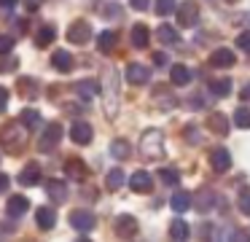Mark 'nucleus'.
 Here are the masks:
<instances>
[{
	"label": "nucleus",
	"instance_id": "obj_1",
	"mask_svg": "<svg viewBox=\"0 0 250 242\" xmlns=\"http://www.w3.org/2000/svg\"><path fill=\"white\" fill-rule=\"evenodd\" d=\"M119 70L113 67V65H108L105 67V84H103V97H105V116L108 118H116V113H119Z\"/></svg>",
	"mask_w": 250,
	"mask_h": 242
},
{
	"label": "nucleus",
	"instance_id": "obj_2",
	"mask_svg": "<svg viewBox=\"0 0 250 242\" xmlns=\"http://www.w3.org/2000/svg\"><path fill=\"white\" fill-rule=\"evenodd\" d=\"M140 156L146 161H159V159L167 156L162 129H146V132H143V137H140Z\"/></svg>",
	"mask_w": 250,
	"mask_h": 242
},
{
	"label": "nucleus",
	"instance_id": "obj_3",
	"mask_svg": "<svg viewBox=\"0 0 250 242\" xmlns=\"http://www.w3.org/2000/svg\"><path fill=\"white\" fill-rule=\"evenodd\" d=\"M24 137H27V129H24L19 121L6 124V127L0 129V143L6 145L8 154H19V151L24 148Z\"/></svg>",
	"mask_w": 250,
	"mask_h": 242
},
{
	"label": "nucleus",
	"instance_id": "obj_4",
	"mask_svg": "<svg viewBox=\"0 0 250 242\" xmlns=\"http://www.w3.org/2000/svg\"><path fill=\"white\" fill-rule=\"evenodd\" d=\"M62 124H57V121H51V124H46L43 127V134H41V140H38V151L41 154H49V151H54L57 145H60V140H62Z\"/></svg>",
	"mask_w": 250,
	"mask_h": 242
},
{
	"label": "nucleus",
	"instance_id": "obj_5",
	"mask_svg": "<svg viewBox=\"0 0 250 242\" xmlns=\"http://www.w3.org/2000/svg\"><path fill=\"white\" fill-rule=\"evenodd\" d=\"M67 41H70L73 46H83L86 41H92V24H89L86 19L73 22V24L67 27Z\"/></svg>",
	"mask_w": 250,
	"mask_h": 242
},
{
	"label": "nucleus",
	"instance_id": "obj_6",
	"mask_svg": "<svg viewBox=\"0 0 250 242\" xmlns=\"http://www.w3.org/2000/svg\"><path fill=\"white\" fill-rule=\"evenodd\" d=\"M178 24L180 27H196L199 24V3L186 0L178 5Z\"/></svg>",
	"mask_w": 250,
	"mask_h": 242
},
{
	"label": "nucleus",
	"instance_id": "obj_7",
	"mask_svg": "<svg viewBox=\"0 0 250 242\" xmlns=\"http://www.w3.org/2000/svg\"><path fill=\"white\" fill-rule=\"evenodd\" d=\"M151 100L156 102L162 110H172V108L178 105V97L172 94V86H167V84H159L156 89L151 91Z\"/></svg>",
	"mask_w": 250,
	"mask_h": 242
},
{
	"label": "nucleus",
	"instance_id": "obj_8",
	"mask_svg": "<svg viewBox=\"0 0 250 242\" xmlns=\"http://www.w3.org/2000/svg\"><path fill=\"white\" fill-rule=\"evenodd\" d=\"M70 226L76 231H92L97 226V218H94L92 210H73L70 213Z\"/></svg>",
	"mask_w": 250,
	"mask_h": 242
},
{
	"label": "nucleus",
	"instance_id": "obj_9",
	"mask_svg": "<svg viewBox=\"0 0 250 242\" xmlns=\"http://www.w3.org/2000/svg\"><path fill=\"white\" fill-rule=\"evenodd\" d=\"M27 210H30V199H27V197H22V194H14V197H8L6 213H8V218H11V220L24 218V215H27Z\"/></svg>",
	"mask_w": 250,
	"mask_h": 242
},
{
	"label": "nucleus",
	"instance_id": "obj_10",
	"mask_svg": "<svg viewBox=\"0 0 250 242\" xmlns=\"http://www.w3.org/2000/svg\"><path fill=\"white\" fill-rule=\"evenodd\" d=\"M70 140H73V143H78V145H89V143L94 140L92 124H89V121H73V127H70Z\"/></svg>",
	"mask_w": 250,
	"mask_h": 242
},
{
	"label": "nucleus",
	"instance_id": "obj_11",
	"mask_svg": "<svg viewBox=\"0 0 250 242\" xmlns=\"http://www.w3.org/2000/svg\"><path fill=\"white\" fill-rule=\"evenodd\" d=\"M124 78L129 81V84H135V86H143V84L151 81V67H146V65H140V62H132L129 67H126Z\"/></svg>",
	"mask_w": 250,
	"mask_h": 242
},
{
	"label": "nucleus",
	"instance_id": "obj_12",
	"mask_svg": "<svg viewBox=\"0 0 250 242\" xmlns=\"http://www.w3.org/2000/svg\"><path fill=\"white\" fill-rule=\"evenodd\" d=\"M210 65L212 67H221V70H229L237 65V54L231 51V48H215V51L210 54Z\"/></svg>",
	"mask_w": 250,
	"mask_h": 242
},
{
	"label": "nucleus",
	"instance_id": "obj_13",
	"mask_svg": "<svg viewBox=\"0 0 250 242\" xmlns=\"http://www.w3.org/2000/svg\"><path fill=\"white\" fill-rule=\"evenodd\" d=\"M210 167L215 172H229V167H231V154H229L223 145H218V148L210 151Z\"/></svg>",
	"mask_w": 250,
	"mask_h": 242
},
{
	"label": "nucleus",
	"instance_id": "obj_14",
	"mask_svg": "<svg viewBox=\"0 0 250 242\" xmlns=\"http://www.w3.org/2000/svg\"><path fill=\"white\" fill-rule=\"evenodd\" d=\"M215 202H218V197H215V191H210V188H202L199 194L191 197V204H194L199 213H210V210L215 207Z\"/></svg>",
	"mask_w": 250,
	"mask_h": 242
},
{
	"label": "nucleus",
	"instance_id": "obj_15",
	"mask_svg": "<svg viewBox=\"0 0 250 242\" xmlns=\"http://www.w3.org/2000/svg\"><path fill=\"white\" fill-rule=\"evenodd\" d=\"M207 129H210L212 134H218V137H226L229 134V118L223 116L221 110H215V113H210V116H207Z\"/></svg>",
	"mask_w": 250,
	"mask_h": 242
},
{
	"label": "nucleus",
	"instance_id": "obj_16",
	"mask_svg": "<svg viewBox=\"0 0 250 242\" xmlns=\"http://www.w3.org/2000/svg\"><path fill=\"white\" fill-rule=\"evenodd\" d=\"M73 54L65 51V48H57L54 54H51V67L57 70V73H70L73 70Z\"/></svg>",
	"mask_w": 250,
	"mask_h": 242
},
{
	"label": "nucleus",
	"instance_id": "obj_17",
	"mask_svg": "<svg viewBox=\"0 0 250 242\" xmlns=\"http://www.w3.org/2000/svg\"><path fill=\"white\" fill-rule=\"evenodd\" d=\"M135 234H137V220L132 215H119V220H116V237L119 240H129Z\"/></svg>",
	"mask_w": 250,
	"mask_h": 242
},
{
	"label": "nucleus",
	"instance_id": "obj_18",
	"mask_svg": "<svg viewBox=\"0 0 250 242\" xmlns=\"http://www.w3.org/2000/svg\"><path fill=\"white\" fill-rule=\"evenodd\" d=\"M129 188L132 191H137V194H148L153 188V180H151V175H148L146 170H137V172H132V177H129Z\"/></svg>",
	"mask_w": 250,
	"mask_h": 242
},
{
	"label": "nucleus",
	"instance_id": "obj_19",
	"mask_svg": "<svg viewBox=\"0 0 250 242\" xmlns=\"http://www.w3.org/2000/svg\"><path fill=\"white\" fill-rule=\"evenodd\" d=\"M46 194L54 204H65L67 199V183L65 180H46Z\"/></svg>",
	"mask_w": 250,
	"mask_h": 242
},
{
	"label": "nucleus",
	"instance_id": "obj_20",
	"mask_svg": "<svg viewBox=\"0 0 250 242\" xmlns=\"http://www.w3.org/2000/svg\"><path fill=\"white\" fill-rule=\"evenodd\" d=\"M35 223H38L43 231H51L57 226V210L49 207V204L41 207V210H35Z\"/></svg>",
	"mask_w": 250,
	"mask_h": 242
},
{
	"label": "nucleus",
	"instance_id": "obj_21",
	"mask_svg": "<svg viewBox=\"0 0 250 242\" xmlns=\"http://www.w3.org/2000/svg\"><path fill=\"white\" fill-rule=\"evenodd\" d=\"M19 183H22L24 188H33L41 183V167L35 164V161H30L27 167H24L22 172H19Z\"/></svg>",
	"mask_w": 250,
	"mask_h": 242
},
{
	"label": "nucleus",
	"instance_id": "obj_22",
	"mask_svg": "<svg viewBox=\"0 0 250 242\" xmlns=\"http://www.w3.org/2000/svg\"><path fill=\"white\" fill-rule=\"evenodd\" d=\"M17 89L22 97H27V100H35V97L41 94V84L35 78H30V75H24V78L17 81Z\"/></svg>",
	"mask_w": 250,
	"mask_h": 242
},
{
	"label": "nucleus",
	"instance_id": "obj_23",
	"mask_svg": "<svg viewBox=\"0 0 250 242\" xmlns=\"http://www.w3.org/2000/svg\"><path fill=\"white\" fill-rule=\"evenodd\" d=\"M17 121L22 124L24 129H38L41 124H43V118H41V113H38V110H33V108H24V110L19 113Z\"/></svg>",
	"mask_w": 250,
	"mask_h": 242
},
{
	"label": "nucleus",
	"instance_id": "obj_24",
	"mask_svg": "<svg viewBox=\"0 0 250 242\" xmlns=\"http://www.w3.org/2000/svg\"><path fill=\"white\" fill-rule=\"evenodd\" d=\"M188 237H191V226L186 223L183 218H175L172 223H169V240L183 242V240H188Z\"/></svg>",
	"mask_w": 250,
	"mask_h": 242
},
{
	"label": "nucleus",
	"instance_id": "obj_25",
	"mask_svg": "<svg viewBox=\"0 0 250 242\" xmlns=\"http://www.w3.org/2000/svg\"><path fill=\"white\" fill-rule=\"evenodd\" d=\"M151 43V30L146 24H135L132 27V46L135 48H148Z\"/></svg>",
	"mask_w": 250,
	"mask_h": 242
},
{
	"label": "nucleus",
	"instance_id": "obj_26",
	"mask_svg": "<svg viewBox=\"0 0 250 242\" xmlns=\"http://www.w3.org/2000/svg\"><path fill=\"white\" fill-rule=\"evenodd\" d=\"M169 81H172L175 86H188L191 84V70L186 67V65H172V67H169Z\"/></svg>",
	"mask_w": 250,
	"mask_h": 242
},
{
	"label": "nucleus",
	"instance_id": "obj_27",
	"mask_svg": "<svg viewBox=\"0 0 250 242\" xmlns=\"http://www.w3.org/2000/svg\"><path fill=\"white\" fill-rule=\"evenodd\" d=\"M65 172L73 177V180H83V177L89 175L86 164H83L81 159H67V161H65Z\"/></svg>",
	"mask_w": 250,
	"mask_h": 242
},
{
	"label": "nucleus",
	"instance_id": "obj_28",
	"mask_svg": "<svg viewBox=\"0 0 250 242\" xmlns=\"http://www.w3.org/2000/svg\"><path fill=\"white\" fill-rule=\"evenodd\" d=\"M156 38L164 43V46H175V43H180V35H178V30H175V27H169V24H159V30H156Z\"/></svg>",
	"mask_w": 250,
	"mask_h": 242
},
{
	"label": "nucleus",
	"instance_id": "obj_29",
	"mask_svg": "<svg viewBox=\"0 0 250 242\" xmlns=\"http://www.w3.org/2000/svg\"><path fill=\"white\" fill-rule=\"evenodd\" d=\"M116 32H110V30H105V32H100L97 35V51L100 54H110L116 48Z\"/></svg>",
	"mask_w": 250,
	"mask_h": 242
},
{
	"label": "nucleus",
	"instance_id": "obj_30",
	"mask_svg": "<svg viewBox=\"0 0 250 242\" xmlns=\"http://www.w3.org/2000/svg\"><path fill=\"white\" fill-rule=\"evenodd\" d=\"M97 91H100L97 81H89V78L76 81V94H78V97H83V100H92V97L97 94Z\"/></svg>",
	"mask_w": 250,
	"mask_h": 242
},
{
	"label": "nucleus",
	"instance_id": "obj_31",
	"mask_svg": "<svg viewBox=\"0 0 250 242\" xmlns=\"http://www.w3.org/2000/svg\"><path fill=\"white\" fill-rule=\"evenodd\" d=\"M169 207H172L175 213H186V210L191 207V194H186V191H175L172 197H169Z\"/></svg>",
	"mask_w": 250,
	"mask_h": 242
},
{
	"label": "nucleus",
	"instance_id": "obj_32",
	"mask_svg": "<svg viewBox=\"0 0 250 242\" xmlns=\"http://www.w3.org/2000/svg\"><path fill=\"white\" fill-rule=\"evenodd\" d=\"M124 170H121V167H113V170L108 172V175H105V186H108V191H119L121 186H124Z\"/></svg>",
	"mask_w": 250,
	"mask_h": 242
},
{
	"label": "nucleus",
	"instance_id": "obj_33",
	"mask_svg": "<svg viewBox=\"0 0 250 242\" xmlns=\"http://www.w3.org/2000/svg\"><path fill=\"white\" fill-rule=\"evenodd\" d=\"M54 38H57V30L51 24H46V27H41L38 35H35V46L46 48V46H51V43H54Z\"/></svg>",
	"mask_w": 250,
	"mask_h": 242
},
{
	"label": "nucleus",
	"instance_id": "obj_34",
	"mask_svg": "<svg viewBox=\"0 0 250 242\" xmlns=\"http://www.w3.org/2000/svg\"><path fill=\"white\" fill-rule=\"evenodd\" d=\"M129 154H132V148H129V143H126V140H113V143H110V156H113V159H119V161H124V159H129Z\"/></svg>",
	"mask_w": 250,
	"mask_h": 242
},
{
	"label": "nucleus",
	"instance_id": "obj_35",
	"mask_svg": "<svg viewBox=\"0 0 250 242\" xmlns=\"http://www.w3.org/2000/svg\"><path fill=\"white\" fill-rule=\"evenodd\" d=\"M210 94L229 97V94H231V78H215V81H210Z\"/></svg>",
	"mask_w": 250,
	"mask_h": 242
},
{
	"label": "nucleus",
	"instance_id": "obj_36",
	"mask_svg": "<svg viewBox=\"0 0 250 242\" xmlns=\"http://www.w3.org/2000/svg\"><path fill=\"white\" fill-rule=\"evenodd\" d=\"M159 177H162L164 186H175V188L180 186V172H178V170H169V167H164V170L159 172Z\"/></svg>",
	"mask_w": 250,
	"mask_h": 242
},
{
	"label": "nucleus",
	"instance_id": "obj_37",
	"mask_svg": "<svg viewBox=\"0 0 250 242\" xmlns=\"http://www.w3.org/2000/svg\"><path fill=\"white\" fill-rule=\"evenodd\" d=\"M234 124H237L239 129H250V108H237L234 110Z\"/></svg>",
	"mask_w": 250,
	"mask_h": 242
},
{
	"label": "nucleus",
	"instance_id": "obj_38",
	"mask_svg": "<svg viewBox=\"0 0 250 242\" xmlns=\"http://www.w3.org/2000/svg\"><path fill=\"white\" fill-rule=\"evenodd\" d=\"M100 14H103V19H121V5L103 3V5H100Z\"/></svg>",
	"mask_w": 250,
	"mask_h": 242
},
{
	"label": "nucleus",
	"instance_id": "obj_39",
	"mask_svg": "<svg viewBox=\"0 0 250 242\" xmlns=\"http://www.w3.org/2000/svg\"><path fill=\"white\" fill-rule=\"evenodd\" d=\"M239 213L242 215H250V188H242V191H239Z\"/></svg>",
	"mask_w": 250,
	"mask_h": 242
},
{
	"label": "nucleus",
	"instance_id": "obj_40",
	"mask_svg": "<svg viewBox=\"0 0 250 242\" xmlns=\"http://www.w3.org/2000/svg\"><path fill=\"white\" fill-rule=\"evenodd\" d=\"M175 11V0H156V14L159 16H169Z\"/></svg>",
	"mask_w": 250,
	"mask_h": 242
},
{
	"label": "nucleus",
	"instance_id": "obj_41",
	"mask_svg": "<svg viewBox=\"0 0 250 242\" xmlns=\"http://www.w3.org/2000/svg\"><path fill=\"white\" fill-rule=\"evenodd\" d=\"M14 46H17V38L11 35H0V54H11Z\"/></svg>",
	"mask_w": 250,
	"mask_h": 242
},
{
	"label": "nucleus",
	"instance_id": "obj_42",
	"mask_svg": "<svg viewBox=\"0 0 250 242\" xmlns=\"http://www.w3.org/2000/svg\"><path fill=\"white\" fill-rule=\"evenodd\" d=\"M17 59L14 57H3V54H0V73H11V70H17Z\"/></svg>",
	"mask_w": 250,
	"mask_h": 242
},
{
	"label": "nucleus",
	"instance_id": "obj_43",
	"mask_svg": "<svg viewBox=\"0 0 250 242\" xmlns=\"http://www.w3.org/2000/svg\"><path fill=\"white\" fill-rule=\"evenodd\" d=\"M183 134H186V140H188V143H202V134H199V129H196V127H191V124L183 129Z\"/></svg>",
	"mask_w": 250,
	"mask_h": 242
},
{
	"label": "nucleus",
	"instance_id": "obj_44",
	"mask_svg": "<svg viewBox=\"0 0 250 242\" xmlns=\"http://www.w3.org/2000/svg\"><path fill=\"white\" fill-rule=\"evenodd\" d=\"M237 46L245 48V51H250V30H245V32H239V35H237Z\"/></svg>",
	"mask_w": 250,
	"mask_h": 242
},
{
	"label": "nucleus",
	"instance_id": "obj_45",
	"mask_svg": "<svg viewBox=\"0 0 250 242\" xmlns=\"http://www.w3.org/2000/svg\"><path fill=\"white\" fill-rule=\"evenodd\" d=\"M188 108H191V110H202V108H205L202 97H199V94H191V97H188Z\"/></svg>",
	"mask_w": 250,
	"mask_h": 242
},
{
	"label": "nucleus",
	"instance_id": "obj_46",
	"mask_svg": "<svg viewBox=\"0 0 250 242\" xmlns=\"http://www.w3.org/2000/svg\"><path fill=\"white\" fill-rule=\"evenodd\" d=\"M153 65H156V67H167V54L156 51V54H153Z\"/></svg>",
	"mask_w": 250,
	"mask_h": 242
},
{
	"label": "nucleus",
	"instance_id": "obj_47",
	"mask_svg": "<svg viewBox=\"0 0 250 242\" xmlns=\"http://www.w3.org/2000/svg\"><path fill=\"white\" fill-rule=\"evenodd\" d=\"M6 108H8V89L6 86H0V113L6 110Z\"/></svg>",
	"mask_w": 250,
	"mask_h": 242
},
{
	"label": "nucleus",
	"instance_id": "obj_48",
	"mask_svg": "<svg viewBox=\"0 0 250 242\" xmlns=\"http://www.w3.org/2000/svg\"><path fill=\"white\" fill-rule=\"evenodd\" d=\"M148 3H151V0H129V5H132L135 11H146Z\"/></svg>",
	"mask_w": 250,
	"mask_h": 242
},
{
	"label": "nucleus",
	"instance_id": "obj_49",
	"mask_svg": "<svg viewBox=\"0 0 250 242\" xmlns=\"http://www.w3.org/2000/svg\"><path fill=\"white\" fill-rule=\"evenodd\" d=\"M229 240H242V242H250V234H245L242 229H237L234 234H229Z\"/></svg>",
	"mask_w": 250,
	"mask_h": 242
},
{
	"label": "nucleus",
	"instance_id": "obj_50",
	"mask_svg": "<svg viewBox=\"0 0 250 242\" xmlns=\"http://www.w3.org/2000/svg\"><path fill=\"white\" fill-rule=\"evenodd\" d=\"M43 3H46V0H24V5H27V11H38Z\"/></svg>",
	"mask_w": 250,
	"mask_h": 242
},
{
	"label": "nucleus",
	"instance_id": "obj_51",
	"mask_svg": "<svg viewBox=\"0 0 250 242\" xmlns=\"http://www.w3.org/2000/svg\"><path fill=\"white\" fill-rule=\"evenodd\" d=\"M6 191H8V175L0 172V194H6Z\"/></svg>",
	"mask_w": 250,
	"mask_h": 242
},
{
	"label": "nucleus",
	"instance_id": "obj_52",
	"mask_svg": "<svg viewBox=\"0 0 250 242\" xmlns=\"http://www.w3.org/2000/svg\"><path fill=\"white\" fill-rule=\"evenodd\" d=\"M19 0H0V8H6V11H11L14 5H17Z\"/></svg>",
	"mask_w": 250,
	"mask_h": 242
},
{
	"label": "nucleus",
	"instance_id": "obj_53",
	"mask_svg": "<svg viewBox=\"0 0 250 242\" xmlns=\"http://www.w3.org/2000/svg\"><path fill=\"white\" fill-rule=\"evenodd\" d=\"M14 231V226H8V223H0V237H8Z\"/></svg>",
	"mask_w": 250,
	"mask_h": 242
},
{
	"label": "nucleus",
	"instance_id": "obj_54",
	"mask_svg": "<svg viewBox=\"0 0 250 242\" xmlns=\"http://www.w3.org/2000/svg\"><path fill=\"white\" fill-rule=\"evenodd\" d=\"M17 30H19V32H27V22H24V19L17 22Z\"/></svg>",
	"mask_w": 250,
	"mask_h": 242
},
{
	"label": "nucleus",
	"instance_id": "obj_55",
	"mask_svg": "<svg viewBox=\"0 0 250 242\" xmlns=\"http://www.w3.org/2000/svg\"><path fill=\"white\" fill-rule=\"evenodd\" d=\"M239 94H242V100H250V86H245V89L239 91Z\"/></svg>",
	"mask_w": 250,
	"mask_h": 242
},
{
	"label": "nucleus",
	"instance_id": "obj_56",
	"mask_svg": "<svg viewBox=\"0 0 250 242\" xmlns=\"http://www.w3.org/2000/svg\"><path fill=\"white\" fill-rule=\"evenodd\" d=\"M226 3H237V0H226Z\"/></svg>",
	"mask_w": 250,
	"mask_h": 242
}]
</instances>
